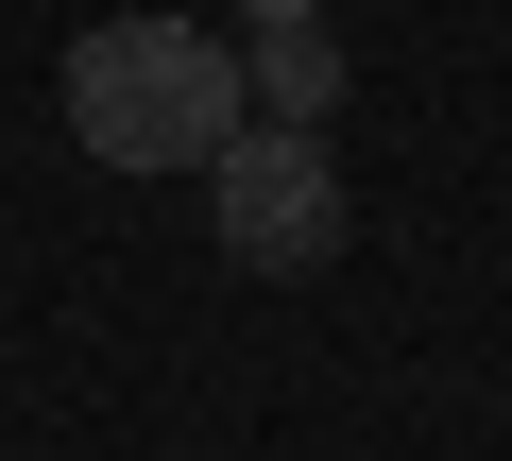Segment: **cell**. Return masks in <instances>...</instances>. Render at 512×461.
Instances as JSON below:
<instances>
[{"label": "cell", "instance_id": "cell-1", "mask_svg": "<svg viewBox=\"0 0 512 461\" xmlns=\"http://www.w3.org/2000/svg\"><path fill=\"white\" fill-rule=\"evenodd\" d=\"M69 137L103 154V171H205L256 103H239V52L222 35H188V18H103V35H69Z\"/></svg>", "mask_w": 512, "mask_h": 461}, {"label": "cell", "instance_id": "cell-2", "mask_svg": "<svg viewBox=\"0 0 512 461\" xmlns=\"http://www.w3.org/2000/svg\"><path fill=\"white\" fill-rule=\"evenodd\" d=\"M205 222H222L239 274H325V257H342V171H325V137H308V120H239V137L205 154Z\"/></svg>", "mask_w": 512, "mask_h": 461}, {"label": "cell", "instance_id": "cell-3", "mask_svg": "<svg viewBox=\"0 0 512 461\" xmlns=\"http://www.w3.org/2000/svg\"><path fill=\"white\" fill-rule=\"evenodd\" d=\"M239 103H256V120H308V137H325V103H342L325 0H308V18H256V52H239Z\"/></svg>", "mask_w": 512, "mask_h": 461}, {"label": "cell", "instance_id": "cell-4", "mask_svg": "<svg viewBox=\"0 0 512 461\" xmlns=\"http://www.w3.org/2000/svg\"><path fill=\"white\" fill-rule=\"evenodd\" d=\"M256 18H308V0H256Z\"/></svg>", "mask_w": 512, "mask_h": 461}]
</instances>
